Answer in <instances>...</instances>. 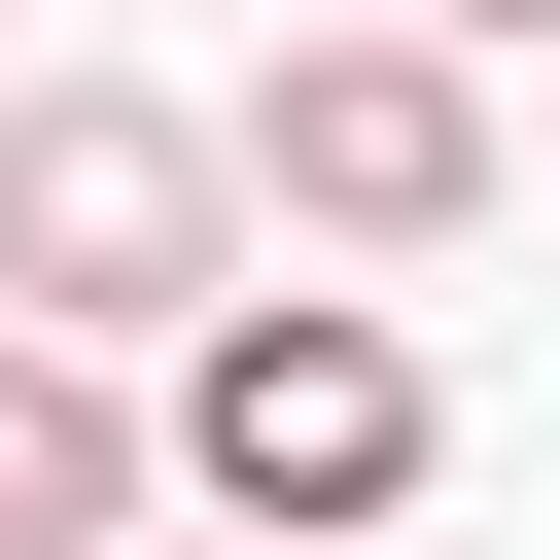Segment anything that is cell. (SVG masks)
<instances>
[{
  "instance_id": "1",
  "label": "cell",
  "mask_w": 560,
  "mask_h": 560,
  "mask_svg": "<svg viewBox=\"0 0 560 560\" xmlns=\"http://www.w3.org/2000/svg\"><path fill=\"white\" fill-rule=\"evenodd\" d=\"M0 315H70V350H175V315H245V105L35 70V105H0Z\"/></svg>"
},
{
  "instance_id": "4",
  "label": "cell",
  "mask_w": 560,
  "mask_h": 560,
  "mask_svg": "<svg viewBox=\"0 0 560 560\" xmlns=\"http://www.w3.org/2000/svg\"><path fill=\"white\" fill-rule=\"evenodd\" d=\"M140 490H175L140 385H105L70 315H0V560H140Z\"/></svg>"
},
{
  "instance_id": "3",
  "label": "cell",
  "mask_w": 560,
  "mask_h": 560,
  "mask_svg": "<svg viewBox=\"0 0 560 560\" xmlns=\"http://www.w3.org/2000/svg\"><path fill=\"white\" fill-rule=\"evenodd\" d=\"M245 210L455 245V210H490V70H455V35H280V70H245Z\"/></svg>"
},
{
  "instance_id": "5",
  "label": "cell",
  "mask_w": 560,
  "mask_h": 560,
  "mask_svg": "<svg viewBox=\"0 0 560 560\" xmlns=\"http://www.w3.org/2000/svg\"><path fill=\"white\" fill-rule=\"evenodd\" d=\"M420 35H560V0H420Z\"/></svg>"
},
{
  "instance_id": "6",
  "label": "cell",
  "mask_w": 560,
  "mask_h": 560,
  "mask_svg": "<svg viewBox=\"0 0 560 560\" xmlns=\"http://www.w3.org/2000/svg\"><path fill=\"white\" fill-rule=\"evenodd\" d=\"M210 560H280V525H210Z\"/></svg>"
},
{
  "instance_id": "2",
  "label": "cell",
  "mask_w": 560,
  "mask_h": 560,
  "mask_svg": "<svg viewBox=\"0 0 560 560\" xmlns=\"http://www.w3.org/2000/svg\"><path fill=\"white\" fill-rule=\"evenodd\" d=\"M175 490H210V525H280V560H315V525H385V490H420V350H385L350 280L175 315Z\"/></svg>"
}]
</instances>
